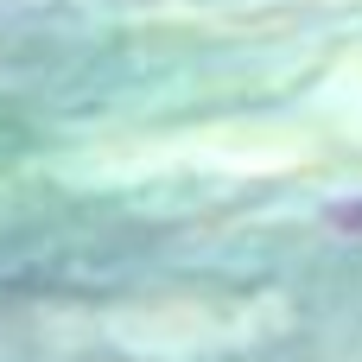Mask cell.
Masks as SVG:
<instances>
[{
  "label": "cell",
  "instance_id": "6da1fadb",
  "mask_svg": "<svg viewBox=\"0 0 362 362\" xmlns=\"http://www.w3.org/2000/svg\"><path fill=\"white\" fill-rule=\"evenodd\" d=\"M331 229L337 235H362V204H331Z\"/></svg>",
  "mask_w": 362,
  "mask_h": 362
}]
</instances>
